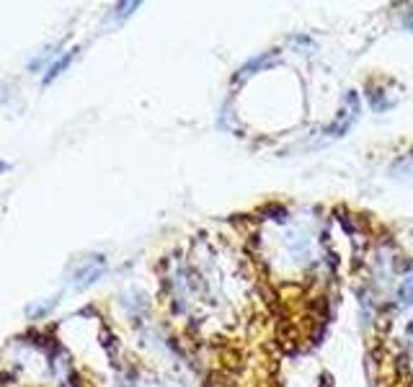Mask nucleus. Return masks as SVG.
<instances>
[{
	"label": "nucleus",
	"instance_id": "nucleus-2",
	"mask_svg": "<svg viewBox=\"0 0 413 387\" xmlns=\"http://www.w3.org/2000/svg\"><path fill=\"white\" fill-rule=\"evenodd\" d=\"M405 26H408V29H413V8L408 10V16H405Z\"/></svg>",
	"mask_w": 413,
	"mask_h": 387
},
{
	"label": "nucleus",
	"instance_id": "nucleus-3",
	"mask_svg": "<svg viewBox=\"0 0 413 387\" xmlns=\"http://www.w3.org/2000/svg\"><path fill=\"white\" fill-rule=\"evenodd\" d=\"M3 168H6V166H3V163H0V170H3Z\"/></svg>",
	"mask_w": 413,
	"mask_h": 387
},
{
	"label": "nucleus",
	"instance_id": "nucleus-1",
	"mask_svg": "<svg viewBox=\"0 0 413 387\" xmlns=\"http://www.w3.org/2000/svg\"><path fill=\"white\" fill-rule=\"evenodd\" d=\"M70 59H73V52H70V54H68V57H65V59H62V62H57V65H55V68L50 70V75H47V83H50L52 78H57V75H59V70H65V68H68V62H70Z\"/></svg>",
	"mask_w": 413,
	"mask_h": 387
}]
</instances>
